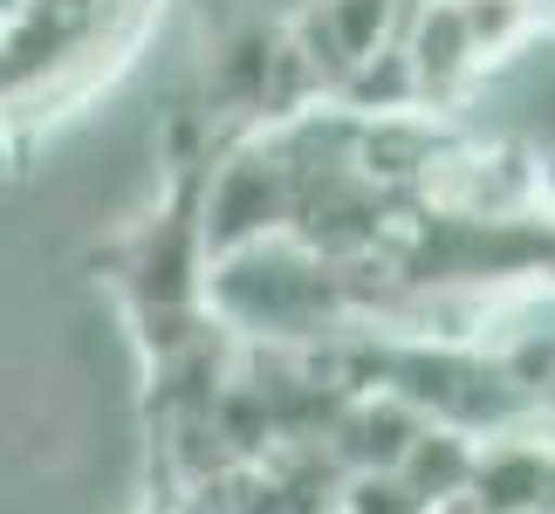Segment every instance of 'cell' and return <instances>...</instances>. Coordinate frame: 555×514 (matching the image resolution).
<instances>
[{
  "instance_id": "3",
  "label": "cell",
  "mask_w": 555,
  "mask_h": 514,
  "mask_svg": "<svg viewBox=\"0 0 555 514\" xmlns=\"http://www.w3.org/2000/svg\"><path fill=\"white\" fill-rule=\"evenodd\" d=\"M404 0H309L302 21L288 28V49L302 55V69L315 82H350L377 49L398 35Z\"/></svg>"
},
{
  "instance_id": "1",
  "label": "cell",
  "mask_w": 555,
  "mask_h": 514,
  "mask_svg": "<svg viewBox=\"0 0 555 514\" xmlns=\"http://www.w3.org/2000/svg\"><path fill=\"white\" fill-rule=\"evenodd\" d=\"M199 303L220 316V330L323 336L344 316V268L295 233H268V241H247L233 254H212Z\"/></svg>"
},
{
  "instance_id": "2",
  "label": "cell",
  "mask_w": 555,
  "mask_h": 514,
  "mask_svg": "<svg viewBox=\"0 0 555 514\" xmlns=\"http://www.w3.org/2000/svg\"><path fill=\"white\" fill-rule=\"evenodd\" d=\"M295 220V179L288 158L274 138H254L241 152H227L206 179V200L192 213V233H199L206 261L212 254H233L247 241H268V233H288Z\"/></svg>"
},
{
  "instance_id": "4",
  "label": "cell",
  "mask_w": 555,
  "mask_h": 514,
  "mask_svg": "<svg viewBox=\"0 0 555 514\" xmlns=\"http://www.w3.org/2000/svg\"><path fill=\"white\" fill-rule=\"evenodd\" d=\"M14 8H21V0H0V14H14Z\"/></svg>"
}]
</instances>
